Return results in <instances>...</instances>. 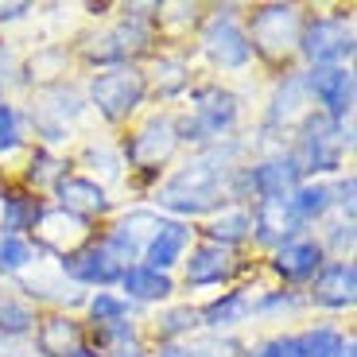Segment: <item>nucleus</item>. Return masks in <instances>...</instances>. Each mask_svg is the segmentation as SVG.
I'll use <instances>...</instances> for the list:
<instances>
[{"mask_svg": "<svg viewBox=\"0 0 357 357\" xmlns=\"http://www.w3.org/2000/svg\"><path fill=\"white\" fill-rule=\"evenodd\" d=\"M218 190H222V167L214 155L187 163L171 183H163L160 206H171L178 214H202L210 206H218Z\"/></svg>", "mask_w": 357, "mask_h": 357, "instance_id": "nucleus-1", "label": "nucleus"}, {"mask_svg": "<svg viewBox=\"0 0 357 357\" xmlns=\"http://www.w3.org/2000/svg\"><path fill=\"white\" fill-rule=\"evenodd\" d=\"M233 121H237V98L229 89L206 86L195 93V116L183 121L175 128V136H183V140H214V136L229 132Z\"/></svg>", "mask_w": 357, "mask_h": 357, "instance_id": "nucleus-2", "label": "nucleus"}, {"mask_svg": "<svg viewBox=\"0 0 357 357\" xmlns=\"http://www.w3.org/2000/svg\"><path fill=\"white\" fill-rule=\"evenodd\" d=\"M342 144H346V136L338 132L331 116H307L303 136H299V152L291 160L299 171H334L342 163Z\"/></svg>", "mask_w": 357, "mask_h": 357, "instance_id": "nucleus-3", "label": "nucleus"}, {"mask_svg": "<svg viewBox=\"0 0 357 357\" xmlns=\"http://www.w3.org/2000/svg\"><path fill=\"white\" fill-rule=\"evenodd\" d=\"M89 98H93V105H98L109 121H121V116H128L144 101V74L128 70V66L105 70V74L93 78Z\"/></svg>", "mask_w": 357, "mask_h": 357, "instance_id": "nucleus-4", "label": "nucleus"}, {"mask_svg": "<svg viewBox=\"0 0 357 357\" xmlns=\"http://www.w3.org/2000/svg\"><path fill=\"white\" fill-rule=\"evenodd\" d=\"M299 47H303V54L314 66H338L342 59L354 54V31H349L346 20L326 16V20H314V24L307 27Z\"/></svg>", "mask_w": 357, "mask_h": 357, "instance_id": "nucleus-5", "label": "nucleus"}, {"mask_svg": "<svg viewBox=\"0 0 357 357\" xmlns=\"http://www.w3.org/2000/svg\"><path fill=\"white\" fill-rule=\"evenodd\" d=\"M307 89H311V98H319V105L326 109L334 125L354 109V74L346 66H314L307 74Z\"/></svg>", "mask_w": 357, "mask_h": 357, "instance_id": "nucleus-6", "label": "nucleus"}, {"mask_svg": "<svg viewBox=\"0 0 357 357\" xmlns=\"http://www.w3.org/2000/svg\"><path fill=\"white\" fill-rule=\"evenodd\" d=\"M299 175L303 171L295 167L291 155H276V160H264V163L245 171V187L257 198H280V195H291L299 187Z\"/></svg>", "mask_w": 357, "mask_h": 357, "instance_id": "nucleus-7", "label": "nucleus"}, {"mask_svg": "<svg viewBox=\"0 0 357 357\" xmlns=\"http://www.w3.org/2000/svg\"><path fill=\"white\" fill-rule=\"evenodd\" d=\"M202 43H206V54H210L218 66H245L249 63V54H252L249 36H245L233 20H222V16L206 27Z\"/></svg>", "mask_w": 357, "mask_h": 357, "instance_id": "nucleus-8", "label": "nucleus"}, {"mask_svg": "<svg viewBox=\"0 0 357 357\" xmlns=\"http://www.w3.org/2000/svg\"><path fill=\"white\" fill-rule=\"evenodd\" d=\"M299 218L291 210V198L280 195V198H260L257 214H252V229L264 245H287L291 241V233L299 229Z\"/></svg>", "mask_w": 357, "mask_h": 357, "instance_id": "nucleus-9", "label": "nucleus"}, {"mask_svg": "<svg viewBox=\"0 0 357 357\" xmlns=\"http://www.w3.org/2000/svg\"><path fill=\"white\" fill-rule=\"evenodd\" d=\"M63 268H66L70 280H78V284H98V287L121 280V272H125L121 260H116L105 245H89V249H82V252H70V257L63 260Z\"/></svg>", "mask_w": 357, "mask_h": 357, "instance_id": "nucleus-10", "label": "nucleus"}, {"mask_svg": "<svg viewBox=\"0 0 357 357\" xmlns=\"http://www.w3.org/2000/svg\"><path fill=\"white\" fill-rule=\"evenodd\" d=\"M357 272L349 260H334V264L319 268V276H314V303L322 307H354L357 299Z\"/></svg>", "mask_w": 357, "mask_h": 357, "instance_id": "nucleus-11", "label": "nucleus"}, {"mask_svg": "<svg viewBox=\"0 0 357 357\" xmlns=\"http://www.w3.org/2000/svg\"><path fill=\"white\" fill-rule=\"evenodd\" d=\"M322 268V245L311 237H291L276 249V272L284 280H311Z\"/></svg>", "mask_w": 357, "mask_h": 357, "instance_id": "nucleus-12", "label": "nucleus"}, {"mask_svg": "<svg viewBox=\"0 0 357 357\" xmlns=\"http://www.w3.org/2000/svg\"><path fill=\"white\" fill-rule=\"evenodd\" d=\"M59 202L63 210H70L74 218H89V214H105L109 210V198L105 190L93 183V178H78V175H63L59 183Z\"/></svg>", "mask_w": 357, "mask_h": 357, "instance_id": "nucleus-13", "label": "nucleus"}, {"mask_svg": "<svg viewBox=\"0 0 357 357\" xmlns=\"http://www.w3.org/2000/svg\"><path fill=\"white\" fill-rule=\"evenodd\" d=\"M175 125L171 121H152V125H144L140 132L132 136V144H128V160L136 163V167H155L160 160H167L171 144H175Z\"/></svg>", "mask_w": 357, "mask_h": 357, "instance_id": "nucleus-14", "label": "nucleus"}, {"mask_svg": "<svg viewBox=\"0 0 357 357\" xmlns=\"http://www.w3.org/2000/svg\"><path fill=\"white\" fill-rule=\"evenodd\" d=\"M187 241H190V229H187L183 222H160V229L152 233V241L144 245L148 268H155V272H167V268L175 264L178 257H183Z\"/></svg>", "mask_w": 357, "mask_h": 357, "instance_id": "nucleus-15", "label": "nucleus"}, {"mask_svg": "<svg viewBox=\"0 0 357 357\" xmlns=\"http://www.w3.org/2000/svg\"><path fill=\"white\" fill-rule=\"evenodd\" d=\"M229 249H222V245H198L195 252H190L187 260V284L190 287H206V284H222L225 276H229Z\"/></svg>", "mask_w": 357, "mask_h": 357, "instance_id": "nucleus-16", "label": "nucleus"}, {"mask_svg": "<svg viewBox=\"0 0 357 357\" xmlns=\"http://www.w3.org/2000/svg\"><path fill=\"white\" fill-rule=\"evenodd\" d=\"M121 284H125V291L132 295V299H167L171 295L167 272H155V268H148V264L125 268V272H121Z\"/></svg>", "mask_w": 357, "mask_h": 357, "instance_id": "nucleus-17", "label": "nucleus"}, {"mask_svg": "<svg viewBox=\"0 0 357 357\" xmlns=\"http://www.w3.org/2000/svg\"><path fill=\"white\" fill-rule=\"evenodd\" d=\"M39 218H43V206H39V198L20 195V190L4 195V229H8V237H20V233L36 229Z\"/></svg>", "mask_w": 357, "mask_h": 357, "instance_id": "nucleus-18", "label": "nucleus"}, {"mask_svg": "<svg viewBox=\"0 0 357 357\" xmlns=\"http://www.w3.org/2000/svg\"><path fill=\"white\" fill-rule=\"evenodd\" d=\"M291 210L299 222H314V218H322L326 210H331V187H322V183H307V187H295L291 195Z\"/></svg>", "mask_w": 357, "mask_h": 357, "instance_id": "nucleus-19", "label": "nucleus"}, {"mask_svg": "<svg viewBox=\"0 0 357 357\" xmlns=\"http://www.w3.org/2000/svg\"><path fill=\"white\" fill-rule=\"evenodd\" d=\"M252 233V214L249 210H225L222 218H214L210 222V237H214V245H237V241H245Z\"/></svg>", "mask_w": 357, "mask_h": 357, "instance_id": "nucleus-20", "label": "nucleus"}, {"mask_svg": "<svg viewBox=\"0 0 357 357\" xmlns=\"http://www.w3.org/2000/svg\"><path fill=\"white\" fill-rule=\"evenodd\" d=\"M245 314H249V299H245L241 291H229V295H222L218 303L206 307L202 319L210 322V326H233V322H241Z\"/></svg>", "mask_w": 357, "mask_h": 357, "instance_id": "nucleus-21", "label": "nucleus"}, {"mask_svg": "<svg viewBox=\"0 0 357 357\" xmlns=\"http://www.w3.org/2000/svg\"><path fill=\"white\" fill-rule=\"evenodd\" d=\"M295 346H299L303 357H342L346 342H342L338 331H307L295 338Z\"/></svg>", "mask_w": 357, "mask_h": 357, "instance_id": "nucleus-22", "label": "nucleus"}, {"mask_svg": "<svg viewBox=\"0 0 357 357\" xmlns=\"http://www.w3.org/2000/svg\"><path fill=\"white\" fill-rule=\"evenodd\" d=\"M74 342H78V331H74L70 322H47V331H43V338H39V346L47 349L51 357H66V354H74Z\"/></svg>", "mask_w": 357, "mask_h": 357, "instance_id": "nucleus-23", "label": "nucleus"}, {"mask_svg": "<svg viewBox=\"0 0 357 357\" xmlns=\"http://www.w3.org/2000/svg\"><path fill=\"white\" fill-rule=\"evenodd\" d=\"M36 260V249L24 237H0V272H20Z\"/></svg>", "mask_w": 357, "mask_h": 357, "instance_id": "nucleus-24", "label": "nucleus"}, {"mask_svg": "<svg viewBox=\"0 0 357 357\" xmlns=\"http://www.w3.org/2000/svg\"><path fill=\"white\" fill-rule=\"evenodd\" d=\"M89 314H93V322H101V326H113V322H125L128 303L125 299H116V295L98 291L93 299H89Z\"/></svg>", "mask_w": 357, "mask_h": 357, "instance_id": "nucleus-25", "label": "nucleus"}, {"mask_svg": "<svg viewBox=\"0 0 357 357\" xmlns=\"http://www.w3.org/2000/svg\"><path fill=\"white\" fill-rule=\"evenodd\" d=\"M31 322H36V319H31V311H27V307H20V303H4V307H0V331L24 334Z\"/></svg>", "mask_w": 357, "mask_h": 357, "instance_id": "nucleus-26", "label": "nucleus"}, {"mask_svg": "<svg viewBox=\"0 0 357 357\" xmlns=\"http://www.w3.org/2000/svg\"><path fill=\"white\" fill-rule=\"evenodd\" d=\"M20 144V121L12 105H0V152H12Z\"/></svg>", "mask_w": 357, "mask_h": 357, "instance_id": "nucleus-27", "label": "nucleus"}, {"mask_svg": "<svg viewBox=\"0 0 357 357\" xmlns=\"http://www.w3.org/2000/svg\"><path fill=\"white\" fill-rule=\"evenodd\" d=\"M252 357H303V354H299L295 338H276V342H264Z\"/></svg>", "mask_w": 357, "mask_h": 357, "instance_id": "nucleus-28", "label": "nucleus"}, {"mask_svg": "<svg viewBox=\"0 0 357 357\" xmlns=\"http://www.w3.org/2000/svg\"><path fill=\"white\" fill-rule=\"evenodd\" d=\"M187 326H195V311H175V314H167L163 334H178V331H187Z\"/></svg>", "mask_w": 357, "mask_h": 357, "instance_id": "nucleus-29", "label": "nucleus"}, {"mask_svg": "<svg viewBox=\"0 0 357 357\" xmlns=\"http://www.w3.org/2000/svg\"><path fill=\"white\" fill-rule=\"evenodd\" d=\"M338 202L342 206H346V210H354V178H342V183H338Z\"/></svg>", "mask_w": 357, "mask_h": 357, "instance_id": "nucleus-30", "label": "nucleus"}, {"mask_svg": "<svg viewBox=\"0 0 357 357\" xmlns=\"http://www.w3.org/2000/svg\"><path fill=\"white\" fill-rule=\"evenodd\" d=\"M163 357H195V354H187V349H167Z\"/></svg>", "mask_w": 357, "mask_h": 357, "instance_id": "nucleus-31", "label": "nucleus"}, {"mask_svg": "<svg viewBox=\"0 0 357 357\" xmlns=\"http://www.w3.org/2000/svg\"><path fill=\"white\" fill-rule=\"evenodd\" d=\"M66 357H98V354H89V349H74V354H66Z\"/></svg>", "mask_w": 357, "mask_h": 357, "instance_id": "nucleus-32", "label": "nucleus"}, {"mask_svg": "<svg viewBox=\"0 0 357 357\" xmlns=\"http://www.w3.org/2000/svg\"><path fill=\"white\" fill-rule=\"evenodd\" d=\"M121 357H140V354H121Z\"/></svg>", "mask_w": 357, "mask_h": 357, "instance_id": "nucleus-33", "label": "nucleus"}]
</instances>
